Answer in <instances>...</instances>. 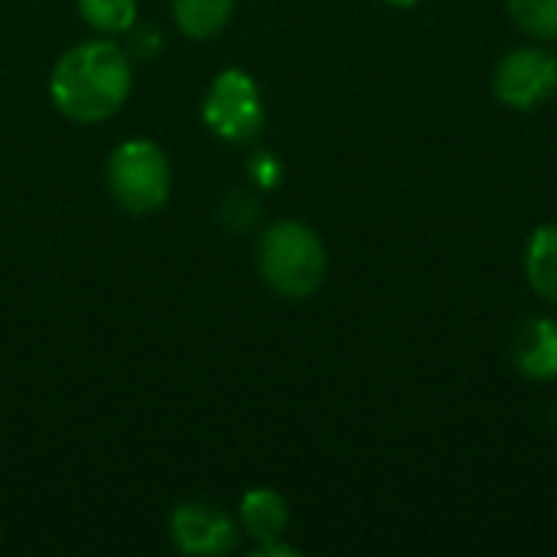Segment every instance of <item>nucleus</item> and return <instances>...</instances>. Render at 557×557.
Listing matches in <instances>:
<instances>
[{
  "label": "nucleus",
  "instance_id": "f257e3e1",
  "mask_svg": "<svg viewBox=\"0 0 557 557\" xmlns=\"http://www.w3.org/2000/svg\"><path fill=\"white\" fill-rule=\"evenodd\" d=\"M52 104L75 124H98L121 111L131 95V59L121 46L95 39L72 46L49 78Z\"/></svg>",
  "mask_w": 557,
  "mask_h": 557
},
{
  "label": "nucleus",
  "instance_id": "f03ea898",
  "mask_svg": "<svg viewBox=\"0 0 557 557\" xmlns=\"http://www.w3.org/2000/svg\"><path fill=\"white\" fill-rule=\"evenodd\" d=\"M326 264L323 238L297 219H281L258 238V271L287 300L313 297L326 281Z\"/></svg>",
  "mask_w": 557,
  "mask_h": 557
},
{
  "label": "nucleus",
  "instance_id": "7ed1b4c3",
  "mask_svg": "<svg viewBox=\"0 0 557 557\" xmlns=\"http://www.w3.org/2000/svg\"><path fill=\"white\" fill-rule=\"evenodd\" d=\"M111 199L131 215H150L170 199V163L166 153L147 140H124L108 157Z\"/></svg>",
  "mask_w": 557,
  "mask_h": 557
},
{
  "label": "nucleus",
  "instance_id": "20e7f679",
  "mask_svg": "<svg viewBox=\"0 0 557 557\" xmlns=\"http://www.w3.org/2000/svg\"><path fill=\"white\" fill-rule=\"evenodd\" d=\"M202 121L232 144H248L264 127V101L255 85V78L242 69H225L215 75L206 104Z\"/></svg>",
  "mask_w": 557,
  "mask_h": 557
},
{
  "label": "nucleus",
  "instance_id": "39448f33",
  "mask_svg": "<svg viewBox=\"0 0 557 557\" xmlns=\"http://www.w3.org/2000/svg\"><path fill=\"white\" fill-rule=\"evenodd\" d=\"M493 95L516 111L542 108L557 95V55L542 46H519L493 69Z\"/></svg>",
  "mask_w": 557,
  "mask_h": 557
},
{
  "label": "nucleus",
  "instance_id": "423d86ee",
  "mask_svg": "<svg viewBox=\"0 0 557 557\" xmlns=\"http://www.w3.org/2000/svg\"><path fill=\"white\" fill-rule=\"evenodd\" d=\"M170 535L176 552L199 557H222L235 552L238 529L228 512L206 506V503H186L170 519Z\"/></svg>",
  "mask_w": 557,
  "mask_h": 557
},
{
  "label": "nucleus",
  "instance_id": "0eeeda50",
  "mask_svg": "<svg viewBox=\"0 0 557 557\" xmlns=\"http://www.w3.org/2000/svg\"><path fill=\"white\" fill-rule=\"evenodd\" d=\"M512 366L529 382L557 379V320L532 317L512 336Z\"/></svg>",
  "mask_w": 557,
  "mask_h": 557
},
{
  "label": "nucleus",
  "instance_id": "6e6552de",
  "mask_svg": "<svg viewBox=\"0 0 557 557\" xmlns=\"http://www.w3.org/2000/svg\"><path fill=\"white\" fill-rule=\"evenodd\" d=\"M238 522H242L245 535H251L258 545L281 542L287 525H290L287 499L281 493H274V490H251V493L242 496Z\"/></svg>",
  "mask_w": 557,
  "mask_h": 557
},
{
  "label": "nucleus",
  "instance_id": "1a4fd4ad",
  "mask_svg": "<svg viewBox=\"0 0 557 557\" xmlns=\"http://www.w3.org/2000/svg\"><path fill=\"white\" fill-rule=\"evenodd\" d=\"M525 281L529 287L557 307V222L539 225L525 242Z\"/></svg>",
  "mask_w": 557,
  "mask_h": 557
},
{
  "label": "nucleus",
  "instance_id": "9d476101",
  "mask_svg": "<svg viewBox=\"0 0 557 557\" xmlns=\"http://www.w3.org/2000/svg\"><path fill=\"white\" fill-rule=\"evenodd\" d=\"M235 10V0H173L176 26L189 39H209L215 36Z\"/></svg>",
  "mask_w": 557,
  "mask_h": 557
},
{
  "label": "nucleus",
  "instance_id": "9b49d317",
  "mask_svg": "<svg viewBox=\"0 0 557 557\" xmlns=\"http://www.w3.org/2000/svg\"><path fill=\"white\" fill-rule=\"evenodd\" d=\"M78 13L85 16L91 29L117 36L134 26L137 0H78Z\"/></svg>",
  "mask_w": 557,
  "mask_h": 557
},
{
  "label": "nucleus",
  "instance_id": "f8f14e48",
  "mask_svg": "<svg viewBox=\"0 0 557 557\" xmlns=\"http://www.w3.org/2000/svg\"><path fill=\"white\" fill-rule=\"evenodd\" d=\"M512 23L542 39V42H555L557 39V0H506Z\"/></svg>",
  "mask_w": 557,
  "mask_h": 557
},
{
  "label": "nucleus",
  "instance_id": "ddd939ff",
  "mask_svg": "<svg viewBox=\"0 0 557 557\" xmlns=\"http://www.w3.org/2000/svg\"><path fill=\"white\" fill-rule=\"evenodd\" d=\"M385 3H392V7H401V10H411V7H418V3H424V0H385Z\"/></svg>",
  "mask_w": 557,
  "mask_h": 557
}]
</instances>
